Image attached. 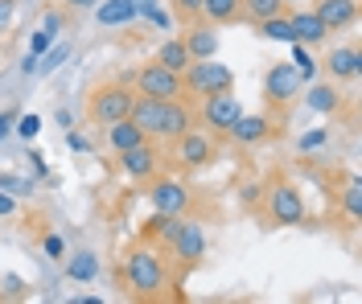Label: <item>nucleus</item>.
I'll return each mask as SVG.
<instances>
[{
	"label": "nucleus",
	"mask_w": 362,
	"mask_h": 304,
	"mask_svg": "<svg viewBox=\"0 0 362 304\" xmlns=\"http://www.w3.org/2000/svg\"><path fill=\"white\" fill-rule=\"evenodd\" d=\"M268 132H272L268 116H239L235 128H230V140L235 144H259V140H268Z\"/></svg>",
	"instance_id": "f3484780"
},
{
	"label": "nucleus",
	"mask_w": 362,
	"mask_h": 304,
	"mask_svg": "<svg viewBox=\"0 0 362 304\" xmlns=\"http://www.w3.org/2000/svg\"><path fill=\"white\" fill-rule=\"evenodd\" d=\"M300 74L293 71V62H276V66H268V74H264V103L268 107H288V103H296L300 99Z\"/></svg>",
	"instance_id": "20e7f679"
},
{
	"label": "nucleus",
	"mask_w": 362,
	"mask_h": 304,
	"mask_svg": "<svg viewBox=\"0 0 362 304\" xmlns=\"http://www.w3.org/2000/svg\"><path fill=\"white\" fill-rule=\"evenodd\" d=\"M62 25H66V17H62V8H49V13L42 17V29L49 33V37H58V33H62Z\"/></svg>",
	"instance_id": "2f4dec72"
},
{
	"label": "nucleus",
	"mask_w": 362,
	"mask_h": 304,
	"mask_svg": "<svg viewBox=\"0 0 362 304\" xmlns=\"http://www.w3.org/2000/svg\"><path fill=\"white\" fill-rule=\"evenodd\" d=\"M255 25H259V37H268V42H284V46H293V42H296L293 21H288L284 13H276V17H264V21H255Z\"/></svg>",
	"instance_id": "5701e85b"
},
{
	"label": "nucleus",
	"mask_w": 362,
	"mask_h": 304,
	"mask_svg": "<svg viewBox=\"0 0 362 304\" xmlns=\"http://www.w3.org/2000/svg\"><path fill=\"white\" fill-rule=\"evenodd\" d=\"M173 8H177L185 21H198L202 17V0H173Z\"/></svg>",
	"instance_id": "f704fd0d"
},
{
	"label": "nucleus",
	"mask_w": 362,
	"mask_h": 304,
	"mask_svg": "<svg viewBox=\"0 0 362 304\" xmlns=\"http://www.w3.org/2000/svg\"><path fill=\"white\" fill-rule=\"evenodd\" d=\"M325 140H329V136H325V128H313V132H305V136H300V152H317Z\"/></svg>",
	"instance_id": "72a5a7b5"
},
{
	"label": "nucleus",
	"mask_w": 362,
	"mask_h": 304,
	"mask_svg": "<svg viewBox=\"0 0 362 304\" xmlns=\"http://www.w3.org/2000/svg\"><path fill=\"white\" fill-rule=\"evenodd\" d=\"M288 21H293V33H296V42H300V46H321V42L329 37V29L317 21V13H305V8H296Z\"/></svg>",
	"instance_id": "2eb2a0df"
},
{
	"label": "nucleus",
	"mask_w": 362,
	"mask_h": 304,
	"mask_svg": "<svg viewBox=\"0 0 362 304\" xmlns=\"http://www.w3.org/2000/svg\"><path fill=\"white\" fill-rule=\"evenodd\" d=\"M177 226H181V214H160L157 210L148 222H144V234H148V238H160V243H169Z\"/></svg>",
	"instance_id": "b1692460"
},
{
	"label": "nucleus",
	"mask_w": 362,
	"mask_h": 304,
	"mask_svg": "<svg viewBox=\"0 0 362 304\" xmlns=\"http://www.w3.org/2000/svg\"><path fill=\"white\" fill-rule=\"evenodd\" d=\"M99 276V255H90V251H74L66 259V280L74 284H90Z\"/></svg>",
	"instance_id": "412c9836"
},
{
	"label": "nucleus",
	"mask_w": 362,
	"mask_h": 304,
	"mask_svg": "<svg viewBox=\"0 0 362 304\" xmlns=\"http://www.w3.org/2000/svg\"><path fill=\"white\" fill-rule=\"evenodd\" d=\"M325 71L334 74V78H358V74H362L358 46H338L329 58H325Z\"/></svg>",
	"instance_id": "4468645a"
},
{
	"label": "nucleus",
	"mask_w": 362,
	"mask_h": 304,
	"mask_svg": "<svg viewBox=\"0 0 362 304\" xmlns=\"http://www.w3.org/2000/svg\"><path fill=\"white\" fill-rule=\"evenodd\" d=\"M173 144H177V161L185 169H206V164H214V157H218L214 132H202V128H185Z\"/></svg>",
	"instance_id": "6e6552de"
},
{
	"label": "nucleus",
	"mask_w": 362,
	"mask_h": 304,
	"mask_svg": "<svg viewBox=\"0 0 362 304\" xmlns=\"http://www.w3.org/2000/svg\"><path fill=\"white\" fill-rule=\"evenodd\" d=\"M239 13H247L251 21H264V17L284 13V0H239Z\"/></svg>",
	"instance_id": "cd10ccee"
},
{
	"label": "nucleus",
	"mask_w": 362,
	"mask_h": 304,
	"mask_svg": "<svg viewBox=\"0 0 362 304\" xmlns=\"http://www.w3.org/2000/svg\"><path fill=\"white\" fill-rule=\"evenodd\" d=\"M17 132H21L25 140H33L42 132V116H17Z\"/></svg>",
	"instance_id": "473e14b6"
},
{
	"label": "nucleus",
	"mask_w": 362,
	"mask_h": 304,
	"mask_svg": "<svg viewBox=\"0 0 362 304\" xmlns=\"http://www.w3.org/2000/svg\"><path fill=\"white\" fill-rule=\"evenodd\" d=\"M268 210H272V222L276 226H300L305 222V197L293 181L276 177L272 181V193H268Z\"/></svg>",
	"instance_id": "39448f33"
},
{
	"label": "nucleus",
	"mask_w": 362,
	"mask_h": 304,
	"mask_svg": "<svg viewBox=\"0 0 362 304\" xmlns=\"http://www.w3.org/2000/svg\"><path fill=\"white\" fill-rule=\"evenodd\" d=\"M70 58H74V54H70L66 42H62V46H49V49L42 54V58H37V71H33V74H54L58 66H66Z\"/></svg>",
	"instance_id": "bb28decb"
},
{
	"label": "nucleus",
	"mask_w": 362,
	"mask_h": 304,
	"mask_svg": "<svg viewBox=\"0 0 362 304\" xmlns=\"http://www.w3.org/2000/svg\"><path fill=\"white\" fill-rule=\"evenodd\" d=\"M165 284H169L165 259L153 247H132L124 259V288L140 300H153V296H165Z\"/></svg>",
	"instance_id": "f257e3e1"
},
{
	"label": "nucleus",
	"mask_w": 362,
	"mask_h": 304,
	"mask_svg": "<svg viewBox=\"0 0 362 304\" xmlns=\"http://www.w3.org/2000/svg\"><path fill=\"white\" fill-rule=\"evenodd\" d=\"M13 123H17V111H0V140L13 132Z\"/></svg>",
	"instance_id": "37998d69"
},
{
	"label": "nucleus",
	"mask_w": 362,
	"mask_h": 304,
	"mask_svg": "<svg viewBox=\"0 0 362 304\" xmlns=\"http://www.w3.org/2000/svg\"><path fill=\"white\" fill-rule=\"evenodd\" d=\"M169 247H173L177 263H185V267L202 263V255H206V231H202V222H185V218H181V226L173 231Z\"/></svg>",
	"instance_id": "1a4fd4ad"
},
{
	"label": "nucleus",
	"mask_w": 362,
	"mask_h": 304,
	"mask_svg": "<svg viewBox=\"0 0 362 304\" xmlns=\"http://www.w3.org/2000/svg\"><path fill=\"white\" fill-rule=\"evenodd\" d=\"M95 21L103 25V29L132 25V4H128V0H99V4H95Z\"/></svg>",
	"instance_id": "aec40b11"
},
{
	"label": "nucleus",
	"mask_w": 362,
	"mask_h": 304,
	"mask_svg": "<svg viewBox=\"0 0 362 304\" xmlns=\"http://www.w3.org/2000/svg\"><path fill=\"white\" fill-rule=\"evenodd\" d=\"M42 247H45V255H49V259H62V251H66V243H62L58 234H45Z\"/></svg>",
	"instance_id": "4c0bfd02"
},
{
	"label": "nucleus",
	"mask_w": 362,
	"mask_h": 304,
	"mask_svg": "<svg viewBox=\"0 0 362 304\" xmlns=\"http://www.w3.org/2000/svg\"><path fill=\"white\" fill-rule=\"evenodd\" d=\"M202 13L214 25H226V21L239 17V0H202Z\"/></svg>",
	"instance_id": "a878e982"
},
{
	"label": "nucleus",
	"mask_w": 362,
	"mask_h": 304,
	"mask_svg": "<svg viewBox=\"0 0 362 304\" xmlns=\"http://www.w3.org/2000/svg\"><path fill=\"white\" fill-rule=\"evenodd\" d=\"M284 4H305V0H284Z\"/></svg>",
	"instance_id": "de8ad7c7"
},
{
	"label": "nucleus",
	"mask_w": 362,
	"mask_h": 304,
	"mask_svg": "<svg viewBox=\"0 0 362 304\" xmlns=\"http://www.w3.org/2000/svg\"><path fill=\"white\" fill-rule=\"evenodd\" d=\"M181 42L189 49V58H214V54H218V33H214L210 25H194Z\"/></svg>",
	"instance_id": "6ab92c4d"
},
{
	"label": "nucleus",
	"mask_w": 362,
	"mask_h": 304,
	"mask_svg": "<svg viewBox=\"0 0 362 304\" xmlns=\"http://www.w3.org/2000/svg\"><path fill=\"white\" fill-rule=\"evenodd\" d=\"M181 87H185V95H194V99L235 91V71L223 66V62H214V58H194L181 71Z\"/></svg>",
	"instance_id": "f03ea898"
},
{
	"label": "nucleus",
	"mask_w": 362,
	"mask_h": 304,
	"mask_svg": "<svg viewBox=\"0 0 362 304\" xmlns=\"http://www.w3.org/2000/svg\"><path fill=\"white\" fill-rule=\"evenodd\" d=\"M13 210H17V197L0 189V218H8V214H13Z\"/></svg>",
	"instance_id": "79ce46f5"
},
{
	"label": "nucleus",
	"mask_w": 362,
	"mask_h": 304,
	"mask_svg": "<svg viewBox=\"0 0 362 304\" xmlns=\"http://www.w3.org/2000/svg\"><path fill=\"white\" fill-rule=\"evenodd\" d=\"M128 107H132V87L128 83H103L87 99V116L99 128H107L115 119H128Z\"/></svg>",
	"instance_id": "7ed1b4c3"
},
{
	"label": "nucleus",
	"mask_w": 362,
	"mask_h": 304,
	"mask_svg": "<svg viewBox=\"0 0 362 304\" xmlns=\"http://www.w3.org/2000/svg\"><path fill=\"white\" fill-rule=\"evenodd\" d=\"M13 13H17V0H0V33L13 29Z\"/></svg>",
	"instance_id": "e433bc0d"
},
{
	"label": "nucleus",
	"mask_w": 362,
	"mask_h": 304,
	"mask_svg": "<svg viewBox=\"0 0 362 304\" xmlns=\"http://www.w3.org/2000/svg\"><path fill=\"white\" fill-rule=\"evenodd\" d=\"M4 292H8V296H21V292H25V284L17 280V276H8V280H4Z\"/></svg>",
	"instance_id": "c03bdc74"
},
{
	"label": "nucleus",
	"mask_w": 362,
	"mask_h": 304,
	"mask_svg": "<svg viewBox=\"0 0 362 304\" xmlns=\"http://www.w3.org/2000/svg\"><path fill=\"white\" fill-rule=\"evenodd\" d=\"M157 62L165 66V71L181 74L185 66H189V62H194V58H189V49H185V42H181V37H169V42L157 49Z\"/></svg>",
	"instance_id": "4be33fe9"
},
{
	"label": "nucleus",
	"mask_w": 362,
	"mask_h": 304,
	"mask_svg": "<svg viewBox=\"0 0 362 304\" xmlns=\"http://www.w3.org/2000/svg\"><path fill=\"white\" fill-rule=\"evenodd\" d=\"M313 13L329 33L334 29H350V25L358 21V0H317Z\"/></svg>",
	"instance_id": "ddd939ff"
},
{
	"label": "nucleus",
	"mask_w": 362,
	"mask_h": 304,
	"mask_svg": "<svg viewBox=\"0 0 362 304\" xmlns=\"http://www.w3.org/2000/svg\"><path fill=\"white\" fill-rule=\"evenodd\" d=\"M128 4H132V21H144L148 8H157V0H128Z\"/></svg>",
	"instance_id": "a19ab883"
},
{
	"label": "nucleus",
	"mask_w": 362,
	"mask_h": 304,
	"mask_svg": "<svg viewBox=\"0 0 362 304\" xmlns=\"http://www.w3.org/2000/svg\"><path fill=\"white\" fill-rule=\"evenodd\" d=\"M341 206L350 214V222H362V181L358 177H350L346 189H341Z\"/></svg>",
	"instance_id": "c85d7f7f"
},
{
	"label": "nucleus",
	"mask_w": 362,
	"mask_h": 304,
	"mask_svg": "<svg viewBox=\"0 0 362 304\" xmlns=\"http://www.w3.org/2000/svg\"><path fill=\"white\" fill-rule=\"evenodd\" d=\"M239 116H243V103H239L235 91L206 95L202 99V123H206V132H214V136H230V128H235Z\"/></svg>",
	"instance_id": "423d86ee"
},
{
	"label": "nucleus",
	"mask_w": 362,
	"mask_h": 304,
	"mask_svg": "<svg viewBox=\"0 0 362 304\" xmlns=\"http://www.w3.org/2000/svg\"><path fill=\"white\" fill-rule=\"evenodd\" d=\"M293 71L300 74V83H313V78H317L313 46H300V42H293Z\"/></svg>",
	"instance_id": "393cba45"
},
{
	"label": "nucleus",
	"mask_w": 362,
	"mask_h": 304,
	"mask_svg": "<svg viewBox=\"0 0 362 304\" xmlns=\"http://www.w3.org/2000/svg\"><path fill=\"white\" fill-rule=\"evenodd\" d=\"M148 136L136 128L132 119H115V123H107V144H112V152H128V148H136V144H144Z\"/></svg>",
	"instance_id": "a211bd4d"
},
{
	"label": "nucleus",
	"mask_w": 362,
	"mask_h": 304,
	"mask_svg": "<svg viewBox=\"0 0 362 304\" xmlns=\"http://www.w3.org/2000/svg\"><path fill=\"white\" fill-rule=\"evenodd\" d=\"M148 202H153V210H160V214H185V206H189V189L181 186L177 177H153Z\"/></svg>",
	"instance_id": "9b49d317"
},
{
	"label": "nucleus",
	"mask_w": 362,
	"mask_h": 304,
	"mask_svg": "<svg viewBox=\"0 0 362 304\" xmlns=\"http://www.w3.org/2000/svg\"><path fill=\"white\" fill-rule=\"evenodd\" d=\"M132 83H136V91H140V95H148V99H185L181 74L165 71L160 62H148V66H140Z\"/></svg>",
	"instance_id": "0eeeda50"
},
{
	"label": "nucleus",
	"mask_w": 362,
	"mask_h": 304,
	"mask_svg": "<svg viewBox=\"0 0 362 304\" xmlns=\"http://www.w3.org/2000/svg\"><path fill=\"white\" fill-rule=\"evenodd\" d=\"M119 169L132 181H153L160 169V152L153 148V140H144V144H136V148H128V152H119Z\"/></svg>",
	"instance_id": "f8f14e48"
},
{
	"label": "nucleus",
	"mask_w": 362,
	"mask_h": 304,
	"mask_svg": "<svg viewBox=\"0 0 362 304\" xmlns=\"http://www.w3.org/2000/svg\"><path fill=\"white\" fill-rule=\"evenodd\" d=\"M49 46H54V37H49L45 29H33V33H29V54H33V58H42Z\"/></svg>",
	"instance_id": "7c9ffc66"
},
{
	"label": "nucleus",
	"mask_w": 362,
	"mask_h": 304,
	"mask_svg": "<svg viewBox=\"0 0 362 304\" xmlns=\"http://www.w3.org/2000/svg\"><path fill=\"white\" fill-rule=\"evenodd\" d=\"M62 4H66V8H95L99 0H62Z\"/></svg>",
	"instance_id": "a18cd8bd"
},
{
	"label": "nucleus",
	"mask_w": 362,
	"mask_h": 304,
	"mask_svg": "<svg viewBox=\"0 0 362 304\" xmlns=\"http://www.w3.org/2000/svg\"><path fill=\"white\" fill-rule=\"evenodd\" d=\"M185 128H194V111L185 99H160V116H157V132L153 140H177Z\"/></svg>",
	"instance_id": "9d476101"
},
{
	"label": "nucleus",
	"mask_w": 362,
	"mask_h": 304,
	"mask_svg": "<svg viewBox=\"0 0 362 304\" xmlns=\"http://www.w3.org/2000/svg\"><path fill=\"white\" fill-rule=\"evenodd\" d=\"M305 103H309V111H317V116H334L341 107V91L325 87V83H305Z\"/></svg>",
	"instance_id": "dca6fc26"
},
{
	"label": "nucleus",
	"mask_w": 362,
	"mask_h": 304,
	"mask_svg": "<svg viewBox=\"0 0 362 304\" xmlns=\"http://www.w3.org/2000/svg\"><path fill=\"white\" fill-rule=\"evenodd\" d=\"M0 189L13 193V197H29V193L37 189V181H33V177H17V173H0Z\"/></svg>",
	"instance_id": "c756f323"
},
{
	"label": "nucleus",
	"mask_w": 362,
	"mask_h": 304,
	"mask_svg": "<svg viewBox=\"0 0 362 304\" xmlns=\"http://www.w3.org/2000/svg\"><path fill=\"white\" fill-rule=\"evenodd\" d=\"M25 161H29V169H33V177H45V173H49V169H45V161H42V152H37V148H29V152H25Z\"/></svg>",
	"instance_id": "58836bf2"
},
{
	"label": "nucleus",
	"mask_w": 362,
	"mask_h": 304,
	"mask_svg": "<svg viewBox=\"0 0 362 304\" xmlns=\"http://www.w3.org/2000/svg\"><path fill=\"white\" fill-rule=\"evenodd\" d=\"M144 21L153 25V29H173V17H169V13H165V8H148V17H144Z\"/></svg>",
	"instance_id": "c9c22d12"
},
{
	"label": "nucleus",
	"mask_w": 362,
	"mask_h": 304,
	"mask_svg": "<svg viewBox=\"0 0 362 304\" xmlns=\"http://www.w3.org/2000/svg\"><path fill=\"white\" fill-rule=\"evenodd\" d=\"M259 197V186H243V202H255Z\"/></svg>",
	"instance_id": "49530a36"
},
{
	"label": "nucleus",
	"mask_w": 362,
	"mask_h": 304,
	"mask_svg": "<svg viewBox=\"0 0 362 304\" xmlns=\"http://www.w3.org/2000/svg\"><path fill=\"white\" fill-rule=\"evenodd\" d=\"M66 148H70V152H87L90 144H87V136H78L74 128H66Z\"/></svg>",
	"instance_id": "ea45409f"
}]
</instances>
